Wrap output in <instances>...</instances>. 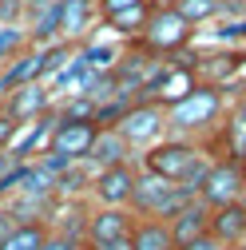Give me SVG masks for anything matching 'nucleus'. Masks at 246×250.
I'll return each instance as SVG.
<instances>
[{
	"label": "nucleus",
	"instance_id": "30",
	"mask_svg": "<svg viewBox=\"0 0 246 250\" xmlns=\"http://www.w3.org/2000/svg\"><path fill=\"white\" fill-rule=\"evenodd\" d=\"M238 167H242V183H246V155H242V159H238Z\"/></svg>",
	"mask_w": 246,
	"mask_h": 250
},
{
	"label": "nucleus",
	"instance_id": "32",
	"mask_svg": "<svg viewBox=\"0 0 246 250\" xmlns=\"http://www.w3.org/2000/svg\"><path fill=\"white\" fill-rule=\"evenodd\" d=\"M238 104H242V107H246V91H242V100H238Z\"/></svg>",
	"mask_w": 246,
	"mask_h": 250
},
{
	"label": "nucleus",
	"instance_id": "25",
	"mask_svg": "<svg viewBox=\"0 0 246 250\" xmlns=\"http://www.w3.org/2000/svg\"><path fill=\"white\" fill-rule=\"evenodd\" d=\"M131 4H139V0H96V12H100V16H111V12L131 8Z\"/></svg>",
	"mask_w": 246,
	"mask_h": 250
},
{
	"label": "nucleus",
	"instance_id": "6",
	"mask_svg": "<svg viewBox=\"0 0 246 250\" xmlns=\"http://www.w3.org/2000/svg\"><path fill=\"white\" fill-rule=\"evenodd\" d=\"M115 131L123 135V143H127L131 151H139V147L147 151L151 143L163 139V131H167V115H163L159 104H131L127 115L115 123Z\"/></svg>",
	"mask_w": 246,
	"mask_h": 250
},
{
	"label": "nucleus",
	"instance_id": "19",
	"mask_svg": "<svg viewBox=\"0 0 246 250\" xmlns=\"http://www.w3.org/2000/svg\"><path fill=\"white\" fill-rule=\"evenodd\" d=\"M32 80H40V56H36V48L8 60V68L0 72V96L12 91V87H20V83H32Z\"/></svg>",
	"mask_w": 246,
	"mask_h": 250
},
{
	"label": "nucleus",
	"instance_id": "9",
	"mask_svg": "<svg viewBox=\"0 0 246 250\" xmlns=\"http://www.w3.org/2000/svg\"><path fill=\"white\" fill-rule=\"evenodd\" d=\"M183 64L191 68L195 83H210V87H226V80H234L246 64V56L238 48L226 52H203V56H183Z\"/></svg>",
	"mask_w": 246,
	"mask_h": 250
},
{
	"label": "nucleus",
	"instance_id": "29",
	"mask_svg": "<svg viewBox=\"0 0 246 250\" xmlns=\"http://www.w3.org/2000/svg\"><path fill=\"white\" fill-rule=\"evenodd\" d=\"M87 250H131V238H115V242H100V246H87Z\"/></svg>",
	"mask_w": 246,
	"mask_h": 250
},
{
	"label": "nucleus",
	"instance_id": "16",
	"mask_svg": "<svg viewBox=\"0 0 246 250\" xmlns=\"http://www.w3.org/2000/svg\"><path fill=\"white\" fill-rule=\"evenodd\" d=\"M219 147L223 159H242L246 155V107H230L226 119H219Z\"/></svg>",
	"mask_w": 246,
	"mask_h": 250
},
{
	"label": "nucleus",
	"instance_id": "15",
	"mask_svg": "<svg viewBox=\"0 0 246 250\" xmlns=\"http://www.w3.org/2000/svg\"><path fill=\"white\" fill-rule=\"evenodd\" d=\"M56 8H60V40L68 44L83 36L96 20V0H56Z\"/></svg>",
	"mask_w": 246,
	"mask_h": 250
},
{
	"label": "nucleus",
	"instance_id": "21",
	"mask_svg": "<svg viewBox=\"0 0 246 250\" xmlns=\"http://www.w3.org/2000/svg\"><path fill=\"white\" fill-rule=\"evenodd\" d=\"M48 238V223H16L8 238L0 242V250H40Z\"/></svg>",
	"mask_w": 246,
	"mask_h": 250
},
{
	"label": "nucleus",
	"instance_id": "18",
	"mask_svg": "<svg viewBox=\"0 0 246 250\" xmlns=\"http://www.w3.org/2000/svg\"><path fill=\"white\" fill-rule=\"evenodd\" d=\"M147 16H151V0H139V4H131V8H119V12L100 16V20H103V28H111V32H119V36L135 40V36L143 32V28H147Z\"/></svg>",
	"mask_w": 246,
	"mask_h": 250
},
{
	"label": "nucleus",
	"instance_id": "31",
	"mask_svg": "<svg viewBox=\"0 0 246 250\" xmlns=\"http://www.w3.org/2000/svg\"><path fill=\"white\" fill-rule=\"evenodd\" d=\"M234 250H246V238H242V242H238V246H234Z\"/></svg>",
	"mask_w": 246,
	"mask_h": 250
},
{
	"label": "nucleus",
	"instance_id": "5",
	"mask_svg": "<svg viewBox=\"0 0 246 250\" xmlns=\"http://www.w3.org/2000/svg\"><path fill=\"white\" fill-rule=\"evenodd\" d=\"M195 199L206 203L210 210L246 199V183H242V167H238V159H210V171H206V179H203V187H199Z\"/></svg>",
	"mask_w": 246,
	"mask_h": 250
},
{
	"label": "nucleus",
	"instance_id": "22",
	"mask_svg": "<svg viewBox=\"0 0 246 250\" xmlns=\"http://www.w3.org/2000/svg\"><path fill=\"white\" fill-rule=\"evenodd\" d=\"M171 8L187 20L191 28H199V24H206V20H219L223 0H171Z\"/></svg>",
	"mask_w": 246,
	"mask_h": 250
},
{
	"label": "nucleus",
	"instance_id": "20",
	"mask_svg": "<svg viewBox=\"0 0 246 250\" xmlns=\"http://www.w3.org/2000/svg\"><path fill=\"white\" fill-rule=\"evenodd\" d=\"M119 56H123V48H115V44H100V40H87V44L76 48V60H80L87 72H96V76H107V72L119 64Z\"/></svg>",
	"mask_w": 246,
	"mask_h": 250
},
{
	"label": "nucleus",
	"instance_id": "2",
	"mask_svg": "<svg viewBox=\"0 0 246 250\" xmlns=\"http://www.w3.org/2000/svg\"><path fill=\"white\" fill-rule=\"evenodd\" d=\"M195 40V28L183 20L171 4H155V0H151V16H147V28L143 32L131 40L139 52H147V56H179L183 48H187Z\"/></svg>",
	"mask_w": 246,
	"mask_h": 250
},
{
	"label": "nucleus",
	"instance_id": "28",
	"mask_svg": "<svg viewBox=\"0 0 246 250\" xmlns=\"http://www.w3.org/2000/svg\"><path fill=\"white\" fill-rule=\"evenodd\" d=\"M12 227H16V218H12V214H8L4 207H0V242L8 238V230H12Z\"/></svg>",
	"mask_w": 246,
	"mask_h": 250
},
{
	"label": "nucleus",
	"instance_id": "10",
	"mask_svg": "<svg viewBox=\"0 0 246 250\" xmlns=\"http://www.w3.org/2000/svg\"><path fill=\"white\" fill-rule=\"evenodd\" d=\"M52 107H56V100H52L48 83H40V80L20 83V87L4 91V104H0V111H4V115L16 123V127H20V123L40 119V115H44V111H52Z\"/></svg>",
	"mask_w": 246,
	"mask_h": 250
},
{
	"label": "nucleus",
	"instance_id": "17",
	"mask_svg": "<svg viewBox=\"0 0 246 250\" xmlns=\"http://www.w3.org/2000/svg\"><path fill=\"white\" fill-rule=\"evenodd\" d=\"M131 250H175V238H171V227L163 218H135L131 227Z\"/></svg>",
	"mask_w": 246,
	"mask_h": 250
},
{
	"label": "nucleus",
	"instance_id": "12",
	"mask_svg": "<svg viewBox=\"0 0 246 250\" xmlns=\"http://www.w3.org/2000/svg\"><path fill=\"white\" fill-rule=\"evenodd\" d=\"M206 234L214 242H223L226 250H234L246 238V199L226 203V207H214L210 210V223H206Z\"/></svg>",
	"mask_w": 246,
	"mask_h": 250
},
{
	"label": "nucleus",
	"instance_id": "4",
	"mask_svg": "<svg viewBox=\"0 0 246 250\" xmlns=\"http://www.w3.org/2000/svg\"><path fill=\"white\" fill-rule=\"evenodd\" d=\"M206 155V147H199V143H191V139H159V143H151L139 159H143V171H151V175H163V179H171V183H179L183 175H187L199 159Z\"/></svg>",
	"mask_w": 246,
	"mask_h": 250
},
{
	"label": "nucleus",
	"instance_id": "26",
	"mask_svg": "<svg viewBox=\"0 0 246 250\" xmlns=\"http://www.w3.org/2000/svg\"><path fill=\"white\" fill-rule=\"evenodd\" d=\"M175 250H226L223 242H214L210 234H203V238H195V242H183V246H175Z\"/></svg>",
	"mask_w": 246,
	"mask_h": 250
},
{
	"label": "nucleus",
	"instance_id": "23",
	"mask_svg": "<svg viewBox=\"0 0 246 250\" xmlns=\"http://www.w3.org/2000/svg\"><path fill=\"white\" fill-rule=\"evenodd\" d=\"M24 44H28V32H24V28H20V24H4V28H0V64H8Z\"/></svg>",
	"mask_w": 246,
	"mask_h": 250
},
{
	"label": "nucleus",
	"instance_id": "3",
	"mask_svg": "<svg viewBox=\"0 0 246 250\" xmlns=\"http://www.w3.org/2000/svg\"><path fill=\"white\" fill-rule=\"evenodd\" d=\"M183 203H191V195L183 191L179 183H171L163 175H151V171L139 167L135 187H131V199H127V210L135 218H163V223H167Z\"/></svg>",
	"mask_w": 246,
	"mask_h": 250
},
{
	"label": "nucleus",
	"instance_id": "13",
	"mask_svg": "<svg viewBox=\"0 0 246 250\" xmlns=\"http://www.w3.org/2000/svg\"><path fill=\"white\" fill-rule=\"evenodd\" d=\"M206 223H210V207H206V203H199V199L183 203V207H179V210L167 218V227H171V238H175V246L203 238V234H206Z\"/></svg>",
	"mask_w": 246,
	"mask_h": 250
},
{
	"label": "nucleus",
	"instance_id": "8",
	"mask_svg": "<svg viewBox=\"0 0 246 250\" xmlns=\"http://www.w3.org/2000/svg\"><path fill=\"white\" fill-rule=\"evenodd\" d=\"M96 123H87V119H60L56 115V127L48 135V151L60 155V159H68V163H83L87 159V151H91V139H96Z\"/></svg>",
	"mask_w": 246,
	"mask_h": 250
},
{
	"label": "nucleus",
	"instance_id": "11",
	"mask_svg": "<svg viewBox=\"0 0 246 250\" xmlns=\"http://www.w3.org/2000/svg\"><path fill=\"white\" fill-rule=\"evenodd\" d=\"M131 227H135V214L127 207H96V210H87V223H83V246L127 238Z\"/></svg>",
	"mask_w": 246,
	"mask_h": 250
},
{
	"label": "nucleus",
	"instance_id": "27",
	"mask_svg": "<svg viewBox=\"0 0 246 250\" xmlns=\"http://www.w3.org/2000/svg\"><path fill=\"white\" fill-rule=\"evenodd\" d=\"M12 135H16V123H12L4 111H0V151H4V147L12 143Z\"/></svg>",
	"mask_w": 246,
	"mask_h": 250
},
{
	"label": "nucleus",
	"instance_id": "14",
	"mask_svg": "<svg viewBox=\"0 0 246 250\" xmlns=\"http://www.w3.org/2000/svg\"><path fill=\"white\" fill-rule=\"evenodd\" d=\"M87 163H91V167H119V163H135V151L123 143V135H119L115 127H100V131H96V139H91Z\"/></svg>",
	"mask_w": 246,
	"mask_h": 250
},
{
	"label": "nucleus",
	"instance_id": "1",
	"mask_svg": "<svg viewBox=\"0 0 246 250\" xmlns=\"http://www.w3.org/2000/svg\"><path fill=\"white\" fill-rule=\"evenodd\" d=\"M163 115H167V131H175V135L210 131V127H219V119L226 115V87L195 83L179 104L163 107Z\"/></svg>",
	"mask_w": 246,
	"mask_h": 250
},
{
	"label": "nucleus",
	"instance_id": "24",
	"mask_svg": "<svg viewBox=\"0 0 246 250\" xmlns=\"http://www.w3.org/2000/svg\"><path fill=\"white\" fill-rule=\"evenodd\" d=\"M40 250H87L80 238H68V234H56V230H48V238H44V246Z\"/></svg>",
	"mask_w": 246,
	"mask_h": 250
},
{
	"label": "nucleus",
	"instance_id": "7",
	"mask_svg": "<svg viewBox=\"0 0 246 250\" xmlns=\"http://www.w3.org/2000/svg\"><path fill=\"white\" fill-rule=\"evenodd\" d=\"M139 163H119V167H100L87 183V195L96 199V207H127L131 187H135Z\"/></svg>",
	"mask_w": 246,
	"mask_h": 250
}]
</instances>
